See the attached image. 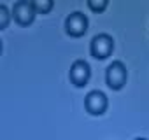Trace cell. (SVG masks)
<instances>
[{"label":"cell","instance_id":"2","mask_svg":"<svg viewBox=\"0 0 149 140\" xmlns=\"http://www.w3.org/2000/svg\"><path fill=\"white\" fill-rule=\"evenodd\" d=\"M123 81H125V72H123L121 65L118 63V65L111 67V68H109V82H111V86L119 88Z\"/></svg>","mask_w":149,"mask_h":140},{"label":"cell","instance_id":"3","mask_svg":"<svg viewBox=\"0 0 149 140\" xmlns=\"http://www.w3.org/2000/svg\"><path fill=\"white\" fill-rule=\"evenodd\" d=\"M68 32H72V33H76V35H79V33H83L84 30H86V19H83L81 16H72L70 19H68Z\"/></svg>","mask_w":149,"mask_h":140},{"label":"cell","instance_id":"1","mask_svg":"<svg viewBox=\"0 0 149 140\" xmlns=\"http://www.w3.org/2000/svg\"><path fill=\"white\" fill-rule=\"evenodd\" d=\"M112 44L109 39L105 37H100V39H95V44H93V53L97 54V58H105L111 51Z\"/></svg>","mask_w":149,"mask_h":140}]
</instances>
